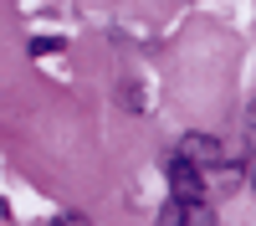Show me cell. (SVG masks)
<instances>
[{
    "label": "cell",
    "mask_w": 256,
    "mask_h": 226,
    "mask_svg": "<svg viewBox=\"0 0 256 226\" xmlns=\"http://www.w3.org/2000/svg\"><path fill=\"white\" fill-rule=\"evenodd\" d=\"M180 216H184V200H169L159 211V226H180Z\"/></svg>",
    "instance_id": "cell-4"
},
{
    "label": "cell",
    "mask_w": 256,
    "mask_h": 226,
    "mask_svg": "<svg viewBox=\"0 0 256 226\" xmlns=\"http://www.w3.org/2000/svg\"><path fill=\"white\" fill-rule=\"evenodd\" d=\"M174 154L205 170V164H216V159H220V144H216V139H205V134H184V144H180Z\"/></svg>",
    "instance_id": "cell-2"
},
{
    "label": "cell",
    "mask_w": 256,
    "mask_h": 226,
    "mask_svg": "<svg viewBox=\"0 0 256 226\" xmlns=\"http://www.w3.org/2000/svg\"><path fill=\"white\" fill-rule=\"evenodd\" d=\"M169 190H174V200H184V205H195L200 195H205V170L200 164H190V159H169Z\"/></svg>",
    "instance_id": "cell-1"
},
{
    "label": "cell",
    "mask_w": 256,
    "mask_h": 226,
    "mask_svg": "<svg viewBox=\"0 0 256 226\" xmlns=\"http://www.w3.org/2000/svg\"><path fill=\"white\" fill-rule=\"evenodd\" d=\"M180 226H216V216H210L205 205H184V216H180Z\"/></svg>",
    "instance_id": "cell-3"
},
{
    "label": "cell",
    "mask_w": 256,
    "mask_h": 226,
    "mask_svg": "<svg viewBox=\"0 0 256 226\" xmlns=\"http://www.w3.org/2000/svg\"><path fill=\"white\" fill-rule=\"evenodd\" d=\"M52 226H88V216H77V211H67V216H56Z\"/></svg>",
    "instance_id": "cell-5"
}]
</instances>
